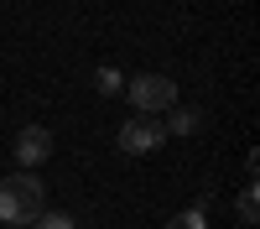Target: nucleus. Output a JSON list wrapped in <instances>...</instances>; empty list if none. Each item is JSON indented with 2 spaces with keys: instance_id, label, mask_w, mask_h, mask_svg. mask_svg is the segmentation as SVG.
<instances>
[{
  "instance_id": "f257e3e1",
  "label": "nucleus",
  "mask_w": 260,
  "mask_h": 229,
  "mask_svg": "<svg viewBox=\"0 0 260 229\" xmlns=\"http://www.w3.org/2000/svg\"><path fill=\"white\" fill-rule=\"evenodd\" d=\"M47 208V182L37 172H11L0 182V224H31Z\"/></svg>"
},
{
  "instance_id": "f03ea898",
  "label": "nucleus",
  "mask_w": 260,
  "mask_h": 229,
  "mask_svg": "<svg viewBox=\"0 0 260 229\" xmlns=\"http://www.w3.org/2000/svg\"><path fill=\"white\" fill-rule=\"evenodd\" d=\"M125 99L136 104V115H161L177 104V83H172L167 73H136V78H125Z\"/></svg>"
},
{
  "instance_id": "7ed1b4c3",
  "label": "nucleus",
  "mask_w": 260,
  "mask_h": 229,
  "mask_svg": "<svg viewBox=\"0 0 260 229\" xmlns=\"http://www.w3.org/2000/svg\"><path fill=\"white\" fill-rule=\"evenodd\" d=\"M115 141H120V151H125V156H151V151L167 141V130H161L156 120L136 115V120H125V125H120V136H115Z\"/></svg>"
},
{
  "instance_id": "20e7f679",
  "label": "nucleus",
  "mask_w": 260,
  "mask_h": 229,
  "mask_svg": "<svg viewBox=\"0 0 260 229\" xmlns=\"http://www.w3.org/2000/svg\"><path fill=\"white\" fill-rule=\"evenodd\" d=\"M11 146H16V161H21V172H31V167H42V161L52 156V130H47V125H21Z\"/></svg>"
},
{
  "instance_id": "39448f33",
  "label": "nucleus",
  "mask_w": 260,
  "mask_h": 229,
  "mask_svg": "<svg viewBox=\"0 0 260 229\" xmlns=\"http://www.w3.org/2000/svg\"><path fill=\"white\" fill-rule=\"evenodd\" d=\"M198 125H203V110H198V104H172L161 130H167V136H192Z\"/></svg>"
},
{
  "instance_id": "423d86ee",
  "label": "nucleus",
  "mask_w": 260,
  "mask_h": 229,
  "mask_svg": "<svg viewBox=\"0 0 260 229\" xmlns=\"http://www.w3.org/2000/svg\"><path fill=\"white\" fill-rule=\"evenodd\" d=\"M234 214H240V224H260V198H255V182H245L240 203H234Z\"/></svg>"
},
{
  "instance_id": "0eeeda50",
  "label": "nucleus",
  "mask_w": 260,
  "mask_h": 229,
  "mask_svg": "<svg viewBox=\"0 0 260 229\" xmlns=\"http://www.w3.org/2000/svg\"><path fill=\"white\" fill-rule=\"evenodd\" d=\"M31 229H78L73 214H57V208H42V214L31 219Z\"/></svg>"
},
{
  "instance_id": "6e6552de",
  "label": "nucleus",
  "mask_w": 260,
  "mask_h": 229,
  "mask_svg": "<svg viewBox=\"0 0 260 229\" xmlns=\"http://www.w3.org/2000/svg\"><path fill=\"white\" fill-rule=\"evenodd\" d=\"M94 89H99V94H125V73H120V68H99V73H94Z\"/></svg>"
},
{
  "instance_id": "1a4fd4ad",
  "label": "nucleus",
  "mask_w": 260,
  "mask_h": 229,
  "mask_svg": "<svg viewBox=\"0 0 260 229\" xmlns=\"http://www.w3.org/2000/svg\"><path fill=\"white\" fill-rule=\"evenodd\" d=\"M161 229H208V224H203V208H182V214H172Z\"/></svg>"
}]
</instances>
